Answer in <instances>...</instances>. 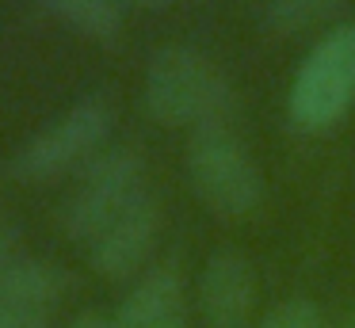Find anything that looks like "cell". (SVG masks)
<instances>
[{
  "label": "cell",
  "instance_id": "4fadbf2b",
  "mask_svg": "<svg viewBox=\"0 0 355 328\" xmlns=\"http://www.w3.org/2000/svg\"><path fill=\"white\" fill-rule=\"evenodd\" d=\"M16 248H19L16 229H12V221H8V218H0V271L19 259V256H16Z\"/></svg>",
  "mask_w": 355,
  "mask_h": 328
},
{
  "label": "cell",
  "instance_id": "7a4b0ae2",
  "mask_svg": "<svg viewBox=\"0 0 355 328\" xmlns=\"http://www.w3.org/2000/svg\"><path fill=\"white\" fill-rule=\"evenodd\" d=\"M187 183L214 218H248L263 202V175L230 126H207L187 137Z\"/></svg>",
  "mask_w": 355,
  "mask_h": 328
},
{
  "label": "cell",
  "instance_id": "2e32d148",
  "mask_svg": "<svg viewBox=\"0 0 355 328\" xmlns=\"http://www.w3.org/2000/svg\"><path fill=\"white\" fill-rule=\"evenodd\" d=\"M340 328H355V317H347V320H344V325H340Z\"/></svg>",
  "mask_w": 355,
  "mask_h": 328
},
{
  "label": "cell",
  "instance_id": "7c38bea8",
  "mask_svg": "<svg viewBox=\"0 0 355 328\" xmlns=\"http://www.w3.org/2000/svg\"><path fill=\"white\" fill-rule=\"evenodd\" d=\"M256 328H329V325H324V313L317 302H309V297H286V302L271 305Z\"/></svg>",
  "mask_w": 355,
  "mask_h": 328
},
{
  "label": "cell",
  "instance_id": "52a82bcc",
  "mask_svg": "<svg viewBox=\"0 0 355 328\" xmlns=\"http://www.w3.org/2000/svg\"><path fill=\"white\" fill-rule=\"evenodd\" d=\"M157 233H161V206H157V198L146 191V195L134 198L92 244H85L88 264H92V271L103 275V279L123 282L149 259V252H153V244H157Z\"/></svg>",
  "mask_w": 355,
  "mask_h": 328
},
{
  "label": "cell",
  "instance_id": "9c48e42d",
  "mask_svg": "<svg viewBox=\"0 0 355 328\" xmlns=\"http://www.w3.org/2000/svg\"><path fill=\"white\" fill-rule=\"evenodd\" d=\"M115 328H187V290L180 271L153 267L119 302Z\"/></svg>",
  "mask_w": 355,
  "mask_h": 328
},
{
  "label": "cell",
  "instance_id": "5b68a950",
  "mask_svg": "<svg viewBox=\"0 0 355 328\" xmlns=\"http://www.w3.org/2000/svg\"><path fill=\"white\" fill-rule=\"evenodd\" d=\"M138 195H146V160L134 149H103L80 168L62 202V233L77 244H92Z\"/></svg>",
  "mask_w": 355,
  "mask_h": 328
},
{
  "label": "cell",
  "instance_id": "9a60e30c",
  "mask_svg": "<svg viewBox=\"0 0 355 328\" xmlns=\"http://www.w3.org/2000/svg\"><path fill=\"white\" fill-rule=\"evenodd\" d=\"M130 4H138V8H164V4H172V0H130Z\"/></svg>",
  "mask_w": 355,
  "mask_h": 328
},
{
  "label": "cell",
  "instance_id": "277c9868",
  "mask_svg": "<svg viewBox=\"0 0 355 328\" xmlns=\"http://www.w3.org/2000/svg\"><path fill=\"white\" fill-rule=\"evenodd\" d=\"M355 103V23L332 27L313 50L302 58L294 73L286 111L294 126L309 130H329L352 111Z\"/></svg>",
  "mask_w": 355,
  "mask_h": 328
},
{
  "label": "cell",
  "instance_id": "8fae6325",
  "mask_svg": "<svg viewBox=\"0 0 355 328\" xmlns=\"http://www.w3.org/2000/svg\"><path fill=\"white\" fill-rule=\"evenodd\" d=\"M340 8V0H268V27L279 35H294V31L313 27L317 19L332 15Z\"/></svg>",
  "mask_w": 355,
  "mask_h": 328
},
{
  "label": "cell",
  "instance_id": "8992f818",
  "mask_svg": "<svg viewBox=\"0 0 355 328\" xmlns=\"http://www.w3.org/2000/svg\"><path fill=\"white\" fill-rule=\"evenodd\" d=\"M199 317L202 328H252L256 271L245 252L218 248L199 271Z\"/></svg>",
  "mask_w": 355,
  "mask_h": 328
},
{
  "label": "cell",
  "instance_id": "30bf717a",
  "mask_svg": "<svg viewBox=\"0 0 355 328\" xmlns=\"http://www.w3.org/2000/svg\"><path fill=\"white\" fill-rule=\"evenodd\" d=\"M54 19H62L69 31L96 42H111L123 35V12L119 0H39Z\"/></svg>",
  "mask_w": 355,
  "mask_h": 328
},
{
  "label": "cell",
  "instance_id": "3957f363",
  "mask_svg": "<svg viewBox=\"0 0 355 328\" xmlns=\"http://www.w3.org/2000/svg\"><path fill=\"white\" fill-rule=\"evenodd\" d=\"M111 126H115V111L107 99L100 96H85L62 111L54 122H46L42 130H35L8 160V172L16 180L27 183H46L58 175L85 168L92 157L103 153Z\"/></svg>",
  "mask_w": 355,
  "mask_h": 328
},
{
  "label": "cell",
  "instance_id": "5bb4252c",
  "mask_svg": "<svg viewBox=\"0 0 355 328\" xmlns=\"http://www.w3.org/2000/svg\"><path fill=\"white\" fill-rule=\"evenodd\" d=\"M65 328H115V317H103V313H77Z\"/></svg>",
  "mask_w": 355,
  "mask_h": 328
},
{
  "label": "cell",
  "instance_id": "6da1fadb",
  "mask_svg": "<svg viewBox=\"0 0 355 328\" xmlns=\"http://www.w3.org/2000/svg\"><path fill=\"white\" fill-rule=\"evenodd\" d=\"M141 103L161 126L195 134L225 126L233 111V84L225 69L195 46H161L141 76Z\"/></svg>",
  "mask_w": 355,
  "mask_h": 328
},
{
  "label": "cell",
  "instance_id": "ba28073f",
  "mask_svg": "<svg viewBox=\"0 0 355 328\" xmlns=\"http://www.w3.org/2000/svg\"><path fill=\"white\" fill-rule=\"evenodd\" d=\"M65 286L69 279L58 264L19 256L0 271V328H46Z\"/></svg>",
  "mask_w": 355,
  "mask_h": 328
}]
</instances>
